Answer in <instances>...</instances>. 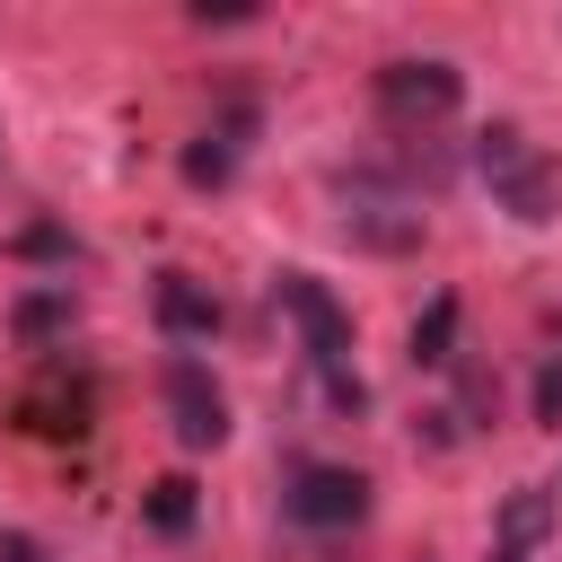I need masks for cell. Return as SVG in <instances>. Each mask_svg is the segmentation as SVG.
Masks as SVG:
<instances>
[{"label": "cell", "mask_w": 562, "mask_h": 562, "mask_svg": "<svg viewBox=\"0 0 562 562\" xmlns=\"http://www.w3.org/2000/svg\"><path fill=\"white\" fill-rule=\"evenodd\" d=\"M474 167L492 176V193H501V211L509 220H527V228H544L553 211H562V158H544L518 123H492V132H474Z\"/></svg>", "instance_id": "obj_1"}, {"label": "cell", "mask_w": 562, "mask_h": 562, "mask_svg": "<svg viewBox=\"0 0 562 562\" xmlns=\"http://www.w3.org/2000/svg\"><path fill=\"white\" fill-rule=\"evenodd\" d=\"M272 299H281V316L299 325V342H307L316 378H334V369L351 360V307H342L316 272H281V281H272Z\"/></svg>", "instance_id": "obj_2"}, {"label": "cell", "mask_w": 562, "mask_h": 562, "mask_svg": "<svg viewBox=\"0 0 562 562\" xmlns=\"http://www.w3.org/2000/svg\"><path fill=\"white\" fill-rule=\"evenodd\" d=\"M281 509H290L299 527H316V536L360 527V518H369V474H351V465H299L290 492H281Z\"/></svg>", "instance_id": "obj_3"}, {"label": "cell", "mask_w": 562, "mask_h": 562, "mask_svg": "<svg viewBox=\"0 0 562 562\" xmlns=\"http://www.w3.org/2000/svg\"><path fill=\"white\" fill-rule=\"evenodd\" d=\"M457 97H465L457 61H386L378 70V105L395 123H439V114H457Z\"/></svg>", "instance_id": "obj_4"}, {"label": "cell", "mask_w": 562, "mask_h": 562, "mask_svg": "<svg viewBox=\"0 0 562 562\" xmlns=\"http://www.w3.org/2000/svg\"><path fill=\"white\" fill-rule=\"evenodd\" d=\"M167 413H176V439H184V448H220V439H228V395L211 386L202 360H176V369H167Z\"/></svg>", "instance_id": "obj_5"}, {"label": "cell", "mask_w": 562, "mask_h": 562, "mask_svg": "<svg viewBox=\"0 0 562 562\" xmlns=\"http://www.w3.org/2000/svg\"><path fill=\"white\" fill-rule=\"evenodd\" d=\"M246 132H255V114H246V105H237V114H228L220 132H202V140L184 149V184H202V193H220V184L237 176V149H246Z\"/></svg>", "instance_id": "obj_6"}, {"label": "cell", "mask_w": 562, "mask_h": 562, "mask_svg": "<svg viewBox=\"0 0 562 562\" xmlns=\"http://www.w3.org/2000/svg\"><path fill=\"white\" fill-rule=\"evenodd\" d=\"M342 237H360L378 255H413L422 246V211H404V202H351L342 211Z\"/></svg>", "instance_id": "obj_7"}, {"label": "cell", "mask_w": 562, "mask_h": 562, "mask_svg": "<svg viewBox=\"0 0 562 562\" xmlns=\"http://www.w3.org/2000/svg\"><path fill=\"white\" fill-rule=\"evenodd\" d=\"M158 325H167L176 342H211V334H220V299H211L202 281H184V272H167V281H158Z\"/></svg>", "instance_id": "obj_8"}, {"label": "cell", "mask_w": 562, "mask_h": 562, "mask_svg": "<svg viewBox=\"0 0 562 562\" xmlns=\"http://www.w3.org/2000/svg\"><path fill=\"white\" fill-rule=\"evenodd\" d=\"M457 360V299L439 290L422 316H413V369H448Z\"/></svg>", "instance_id": "obj_9"}, {"label": "cell", "mask_w": 562, "mask_h": 562, "mask_svg": "<svg viewBox=\"0 0 562 562\" xmlns=\"http://www.w3.org/2000/svg\"><path fill=\"white\" fill-rule=\"evenodd\" d=\"M18 422H26V430H44V439H79V430H88V395L44 386V395H26V404H18Z\"/></svg>", "instance_id": "obj_10"}, {"label": "cell", "mask_w": 562, "mask_h": 562, "mask_svg": "<svg viewBox=\"0 0 562 562\" xmlns=\"http://www.w3.org/2000/svg\"><path fill=\"white\" fill-rule=\"evenodd\" d=\"M544 527H553V492H536V483H527V492H509V501H501V553H536V536H544Z\"/></svg>", "instance_id": "obj_11"}, {"label": "cell", "mask_w": 562, "mask_h": 562, "mask_svg": "<svg viewBox=\"0 0 562 562\" xmlns=\"http://www.w3.org/2000/svg\"><path fill=\"white\" fill-rule=\"evenodd\" d=\"M70 290H26L18 307H9V325H18V342H53V334H70Z\"/></svg>", "instance_id": "obj_12"}, {"label": "cell", "mask_w": 562, "mask_h": 562, "mask_svg": "<svg viewBox=\"0 0 562 562\" xmlns=\"http://www.w3.org/2000/svg\"><path fill=\"white\" fill-rule=\"evenodd\" d=\"M149 527H158V536H184V527H193V483H184V474L149 483Z\"/></svg>", "instance_id": "obj_13"}, {"label": "cell", "mask_w": 562, "mask_h": 562, "mask_svg": "<svg viewBox=\"0 0 562 562\" xmlns=\"http://www.w3.org/2000/svg\"><path fill=\"white\" fill-rule=\"evenodd\" d=\"M18 255H26V263H70V255H79V237H70V228H53V220H35V228H18Z\"/></svg>", "instance_id": "obj_14"}, {"label": "cell", "mask_w": 562, "mask_h": 562, "mask_svg": "<svg viewBox=\"0 0 562 562\" xmlns=\"http://www.w3.org/2000/svg\"><path fill=\"white\" fill-rule=\"evenodd\" d=\"M536 422H544V430H562V351L536 369Z\"/></svg>", "instance_id": "obj_15"}, {"label": "cell", "mask_w": 562, "mask_h": 562, "mask_svg": "<svg viewBox=\"0 0 562 562\" xmlns=\"http://www.w3.org/2000/svg\"><path fill=\"white\" fill-rule=\"evenodd\" d=\"M0 562H44V544L35 536H0Z\"/></svg>", "instance_id": "obj_16"}, {"label": "cell", "mask_w": 562, "mask_h": 562, "mask_svg": "<svg viewBox=\"0 0 562 562\" xmlns=\"http://www.w3.org/2000/svg\"><path fill=\"white\" fill-rule=\"evenodd\" d=\"M492 562H527V553H492Z\"/></svg>", "instance_id": "obj_17"}]
</instances>
